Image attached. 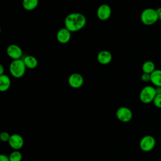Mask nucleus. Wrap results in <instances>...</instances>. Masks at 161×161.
Wrapping results in <instances>:
<instances>
[{
	"label": "nucleus",
	"instance_id": "1",
	"mask_svg": "<svg viewBox=\"0 0 161 161\" xmlns=\"http://www.w3.org/2000/svg\"><path fill=\"white\" fill-rule=\"evenodd\" d=\"M86 16L80 13H72L65 18V27L71 32H75L82 29L86 25Z\"/></svg>",
	"mask_w": 161,
	"mask_h": 161
},
{
	"label": "nucleus",
	"instance_id": "2",
	"mask_svg": "<svg viewBox=\"0 0 161 161\" xmlns=\"http://www.w3.org/2000/svg\"><path fill=\"white\" fill-rule=\"evenodd\" d=\"M26 66L22 58L18 60H13L9 64V70L10 74L14 78L22 77L26 72Z\"/></svg>",
	"mask_w": 161,
	"mask_h": 161
},
{
	"label": "nucleus",
	"instance_id": "3",
	"mask_svg": "<svg viewBox=\"0 0 161 161\" xmlns=\"http://www.w3.org/2000/svg\"><path fill=\"white\" fill-rule=\"evenodd\" d=\"M140 19L145 25L150 26L155 24L158 20V16L157 9L152 8L145 9L141 13Z\"/></svg>",
	"mask_w": 161,
	"mask_h": 161
},
{
	"label": "nucleus",
	"instance_id": "4",
	"mask_svg": "<svg viewBox=\"0 0 161 161\" xmlns=\"http://www.w3.org/2000/svg\"><path fill=\"white\" fill-rule=\"evenodd\" d=\"M157 95L156 88L152 86H146L143 87L139 94V98L142 103L149 104L153 101Z\"/></svg>",
	"mask_w": 161,
	"mask_h": 161
},
{
	"label": "nucleus",
	"instance_id": "5",
	"mask_svg": "<svg viewBox=\"0 0 161 161\" xmlns=\"http://www.w3.org/2000/svg\"><path fill=\"white\" fill-rule=\"evenodd\" d=\"M155 143L156 141L153 136L145 135L140 140L139 146L142 151L145 152H148L154 148Z\"/></svg>",
	"mask_w": 161,
	"mask_h": 161
},
{
	"label": "nucleus",
	"instance_id": "6",
	"mask_svg": "<svg viewBox=\"0 0 161 161\" xmlns=\"http://www.w3.org/2000/svg\"><path fill=\"white\" fill-rule=\"evenodd\" d=\"M116 116L120 121L128 123L133 118V113L130 108L125 106H121L117 109Z\"/></svg>",
	"mask_w": 161,
	"mask_h": 161
},
{
	"label": "nucleus",
	"instance_id": "7",
	"mask_svg": "<svg viewBox=\"0 0 161 161\" xmlns=\"http://www.w3.org/2000/svg\"><path fill=\"white\" fill-rule=\"evenodd\" d=\"M112 10L111 7L106 4L100 5L97 9V17L101 21H106L108 19L111 15Z\"/></svg>",
	"mask_w": 161,
	"mask_h": 161
},
{
	"label": "nucleus",
	"instance_id": "8",
	"mask_svg": "<svg viewBox=\"0 0 161 161\" xmlns=\"http://www.w3.org/2000/svg\"><path fill=\"white\" fill-rule=\"evenodd\" d=\"M7 55L13 60L21 59L23 56V50L20 47L15 44L9 45L6 48Z\"/></svg>",
	"mask_w": 161,
	"mask_h": 161
},
{
	"label": "nucleus",
	"instance_id": "9",
	"mask_svg": "<svg viewBox=\"0 0 161 161\" xmlns=\"http://www.w3.org/2000/svg\"><path fill=\"white\" fill-rule=\"evenodd\" d=\"M68 84L74 89L80 88L84 84V78L79 73H72L68 78Z\"/></svg>",
	"mask_w": 161,
	"mask_h": 161
},
{
	"label": "nucleus",
	"instance_id": "10",
	"mask_svg": "<svg viewBox=\"0 0 161 161\" xmlns=\"http://www.w3.org/2000/svg\"><path fill=\"white\" fill-rule=\"evenodd\" d=\"M9 146L14 150H18L21 148L24 145L23 138L19 134L11 135L8 142Z\"/></svg>",
	"mask_w": 161,
	"mask_h": 161
},
{
	"label": "nucleus",
	"instance_id": "11",
	"mask_svg": "<svg viewBox=\"0 0 161 161\" xmlns=\"http://www.w3.org/2000/svg\"><path fill=\"white\" fill-rule=\"evenodd\" d=\"M57 39L58 42L62 44L68 43L71 38V31L65 27L62 28L57 33Z\"/></svg>",
	"mask_w": 161,
	"mask_h": 161
},
{
	"label": "nucleus",
	"instance_id": "12",
	"mask_svg": "<svg viewBox=\"0 0 161 161\" xmlns=\"http://www.w3.org/2000/svg\"><path fill=\"white\" fill-rule=\"evenodd\" d=\"M113 57L112 54L108 50H102L97 53V60L102 65H107L111 63Z\"/></svg>",
	"mask_w": 161,
	"mask_h": 161
},
{
	"label": "nucleus",
	"instance_id": "13",
	"mask_svg": "<svg viewBox=\"0 0 161 161\" xmlns=\"http://www.w3.org/2000/svg\"><path fill=\"white\" fill-rule=\"evenodd\" d=\"M11 79L6 74H3L0 75V91L1 92H5L8 91L11 86Z\"/></svg>",
	"mask_w": 161,
	"mask_h": 161
},
{
	"label": "nucleus",
	"instance_id": "14",
	"mask_svg": "<svg viewBox=\"0 0 161 161\" xmlns=\"http://www.w3.org/2000/svg\"><path fill=\"white\" fill-rule=\"evenodd\" d=\"M22 59L27 69H34L38 65V60L34 56L26 55Z\"/></svg>",
	"mask_w": 161,
	"mask_h": 161
},
{
	"label": "nucleus",
	"instance_id": "15",
	"mask_svg": "<svg viewBox=\"0 0 161 161\" xmlns=\"http://www.w3.org/2000/svg\"><path fill=\"white\" fill-rule=\"evenodd\" d=\"M150 82L157 87H161V70L155 69L150 74Z\"/></svg>",
	"mask_w": 161,
	"mask_h": 161
},
{
	"label": "nucleus",
	"instance_id": "16",
	"mask_svg": "<svg viewBox=\"0 0 161 161\" xmlns=\"http://www.w3.org/2000/svg\"><path fill=\"white\" fill-rule=\"evenodd\" d=\"M39 0H23V8L26 11L34 10L38 5Z\"/></svg>",
	"mask_w": 161,
	"mask_h": 161
},
{
	"label": "nucleus",
	"instance_id": "17",
	"mask_svg": "<svg viewBox=\"0 0 161 161\" xmlns=\"http://www.w3.org/2000/svg\"><path fill=\"white\" fill-rule=\"evenodd\" d=\"M142 69L143 73L150 74L155 70V65L152 61L147 60L143 64Z\"/></svg>",
	"mask_w": 161,
	"mask_h": 161
},
{
	"label": "nucleus",
	"instance_id": "18",
	"mask_svg": "<svg viewBox=\"0 0 161 161\" xmlns=\"http://www.w3.org/2000/svg\"><path fill=\"white\" fill-rule=\"evenodd\" d=\"M9 158L10 161H21L22 154L18 150H14L9 154Z\"/></svg>",
	"mask_w": 161,
	"mask_h": 161
},
{
	"label": "nucleus",
	"instance_id": "19",
	"mask_svg": "<svg viewBox=\"0 0 161 161\" xmlns=\"http://www.w3.org/2000/svg\"><path fill=\"white\" fill-rule=\"evenodd\" d=\"M153 104L157 108H161V94H157L156 96L153 99Z\"/></svg>",
	"mask_w": 161,
	"mask_h": 161
},
{
	"label": "nucleus",
	"instance_id": "20",
	"mask_svg": "<svg viewBox=\"0 0 161 161\" xmlns=\"http://www.w3.org/2000/svg\"><path fill=\"white\" fill-rule=\"evenodd\" d=\"M10 137L11 135L9 134V133L6 131H3L0 134V139L3 142H8Z\"/></svg>",
	"mask_w": 161,
	"mask_h": 161
},
{
	"label": "nucleus",
	"instance_id": "21",
	"mask_svg": "<svg viewBox=\"0 0 161 161\" xmlns=\"http://www.w3.org/2000/svg\"><path fill=\"white\" fill-rule=\"evenodd\" d=\"M141 79L145 82L150 81V74L147 73H143L141 75Z\"/></svg>",
	"mask_w": 161,
	"mask_h": 161
},
{
	"label": "nucleus",
	"instance_id": "22",
	"mask_svg": "<svg viewBox=\"0 0 161 161\" xmlns=\"http://www.w3.org/2000/svg\"><path fill=\"white\" fill-rule=\"evenodd\" d=\"M0 161H10L9 156L4 154L0 155Z\"/></svg>",
	"mask_w": 161,
	"mask_h": 161
},
{
	"label": "nucleus",
	"instance_id": "23",
	"mask_svg": "<svg viewBox=\"0 0 161 161\" xmlns=\"http://www.w3.org/2000/svg\"><path fill=\"white\" fill-rule=\"evenodd\" d=\"M157 11L158 16V19L161 20V7L157 8Z\"/></svg>",
	"mask_w": 161,
	"mask_h": 161
},
{
	"label": "nucleus",
	"instance_id": "24",
	"mask_svg": "<svg viewBox=\"0 0 161 161\" xmlns=\"http://www.w3.org/2000/svg\"><path fill=\"white\" fill-rule=\"evenodd\" d=\"M4 69L3 65L2 64H0V75H3V74H4Z\"/></svg>",
	"mask_w": 161,
	"mask_h": 161
},
{
	"label": "nucleus",
	"instance_id": "25",
	"mask_svg": "<svg viewBox=\"0 0 161 161\" xmlns=\"http://www.w3.org/2000/svg\"><path fill=\"white\" fill-rule=\"evenodd\" d=\"M155 88H156L157 94H161V87H157Z\"/></svg>",
	"mask_w": 161,
	"mask_h": 161
},
{
	"label": "nucleus",
	"instance_id": "26",
	"mask_svg": "<svg viewBox=\"0 0 161 161\" xmlns=\"http://www.w3.org/2000/svg\"><path fill=\"white\" fill-rule=\"evenodd\" d=\"M160 1H161V0H160Z\"/></svg>",
	"mask_w": 161,
	"mask_h": 161
}]
</instances>
